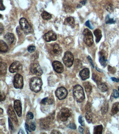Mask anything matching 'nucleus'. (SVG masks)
Here are the masks:
<instances>
[{
	"label": "nucleus",
	"mask_w": 119,
	"mask_h": 134,
	"mask_svg": "<svg viewBox=\"0 0 119 134\" xmlns=\"http://www.w3.org/2000/svg\"><path fill=\"white\" fill-rule=\"evenodd\" d=\"M111 79L113 81L116 82H119V78H116L115 77H111Z\"/></svg>",
	"instance_id": "50"
},
{
	"label": "nucleus",
	"mask_w": 119,
	"mask_h": 134,
	"mask_svg": "<svg viewBox=\"0 0 119 134\" xmlns=\"http://www.w3.org/2000/svg\"><path fill=\"white\" fill-rule=\"evenodd\" d=\"M36 48L34 45H30L28 48V51L31 53L34 52Z\"/></svg>",
	"instance_id": "38"
},
{
	"label": "nucleus",
	"mask_w": 119,
	"mask_h": 134,
	"mask_svg": "<svg viewBox=\"0 0 119 134\" xmlns=\"http://www.w3.org/2000/svg\"><path fill=\"white\" fill-rule=\"evenodd\" d=\"M8 50V47L6 44L3 40L0 41V50L1 52H6Z\"/></svg>",
	"instance_id": "25"
},
{
	"label": "nucleus",
	"mask_w": 119,
	"mask_h": 134,
	"mask_svg": "<svg viewBox=\"0 0 119 134\" xmlns=\"http://www.w3.org/2000/svg\"><path fill=\"white\" fill-rule=\"evenodd\" d=\"M78 121H79V123L82 126H84V121L83 119V117H82V116L80 115L79 116V118H78Z\"/></svg>",
	"instance_id": "37"
},
{
	"label": "nucleus",
	"mask_w": 119,
	"mask_h": 134,
	"mask_svg": "<svg viewBox=\"0 0 119 134\" xmlns=\"http://www.w3.org/2000/svg\"><path fill=\"white\" fill-rule=\"evenodd\" d=\"M74 58L72 52L67 51L65 52L63 58V61L64 64L68 67H72L73 63Z\"/></svg>",
	"instance_id": "6"
},
{
	"label": "nucleus",
	"mask_w": 119,
	"mask_h": 134,
	"mask_svg": "<svg viewBox=\"0 0 119 134\" xmlns=\"http://www.w3.org/2000/svg\"><path fill=\"white\" fill-rule=\"evenodd\" d=\"M85 118L87 121L88 123H92V120H93V116L91 111H87L85 115Z\"/></svg>",
	"instance_id": "28"
},
{
	"label": "nucleus",
	"mask_w": 119,
	"mask_h": 134,
	"mask_svg": "<svg viewBox=\"0 0 119 134\" xmlns=\"http://www.w3.org/2000/svg\"><path fill=\"white\" fill-rule=\"evenodd\" d=\"M65 25H68L73 28L75 25V21L74 19L72 17H69L65 19L64 22Z\"/></svg>",
	"instance_id": "20"
},
{
	"label": "nucleus",
	"mask_w": 119,
	"mask_h": 134,
	"mask_svg": "<svg viewBox=\"0 0 119 134\" xmlns=\"http://www.w3.org/2000/svg\"><path fill=\"white\" fill-rule=\"evenodd\" d=\"M41 103L44 105L52 104H53V100L51 98L46 97L42 99Z\"/></svg>",
	"instance_id": "26"
},
{
	"label": "nucleus",
	"mask_w": 119,
	"mask_h": 134,
	"mask_svg": "<svg viewBox=\"0 0 119 134\" xmlns=\"http://www.w3.org/2000/svg\"><path fill=\"white\" fill-rule=\"evenodd\" d=\"M94 35L96 37V43H99L101 40L102 37L101 30H99V29H96L94 31Z\"/></svg>",
	"instance_id": "22"
},
{
	"label": "nucleus",
	"mask_w": 119,
	"mask_h": 134,
	"mask_svg": "<svg viewBox=\"0 0 119 134\" xmlns=\"http://www.w3.org/2000/svg\"><path fill=\"white\" fill-rule=\"evenodd\" d=\"M67 90L63 87L57 88L55 92L56 96L60 100L65 99L67 96Z\"/></svg>",
	"instance_id": "9"
},
{
	"label": "nucleus",
	"mask_w": 119,
	"mask_h": 134,
	"mask_svg": "<svg viewBox=\"0 0 119 134\" xmlns=\"http://www.w3.org/2000/svg\"><path fill=\"white\" fill-rule=\"evenodd\" d=\"M113 97L115 98L119 97V93L116 89L113 90Z\"/></svg>",
	"instance_id": "40"
},
{
	"label": "nucleus",
	"mask_w": 119,
	"mask_h": 134,
	"mask_svg": "<svg viewBox=\"0 0 119 134\" xmlns=\"http://www.w3.org/2000/svg\"><path fill=\"white\" fill-rule=\"evenodd\" d=\"M107 10V11L108 12L110 13H111L113 11V5H111V4H109L106 7Z\"/></svg>",
	"instance_id": "36"
},
{
	"label": "nucleus",
	"mask_w": 119,
	"mask_h": 134,
	"mask_svg": "<svg viewBox=\"0 0 119 134\" xmlns=\"http://www.w3.org/2000/svg\"><path fill=\"white\" fill-rule=\"evenodd\" d=\"M78 130H79V132L83 133V131H84V130H83V128H82L81 126H79V128H78Z\"/></svg>",
	"instance_id": "52"
},
{
	"label": "nucleus",
	"mask_w": 119,
	"mask_h": 134,
	"mask_svg": "<svg viewBox=\"0 0 119 134\" xmlns=\"http://www.w3.org/2000/svg\"><path fill=\"white\" fill-rule=\"evenodd\" d=\"M20 27L24 33L26 34H30L33 31V29L26 19L21 18L19 20Z\"/></svg>",
	"instance_id": "4"
},
{
	"label": "nucleus",
	"mask_w": 119,
	"mask_h": 134,
	"mask_svg": "<svg viewBox=\"0 0 119 134\" xmlns=\"http://www.w3.org/2000/svg\"><path fill=\"white\" fill-rule=\"evenodd\" d=\"M116 21L113 18H110L109 15H107L106 18V24H115Z\"/></svg>",
	"instance_id": "33"
},
{
	"label": "nucleus",
	"mask_w": 119,
	"mask_h": 134,
	"mask_svg": "<svg viewBox=\"0 0 119 134\" xmlns=\"http://www.w3.org/2000/svg\"><path fill=\"white\" fill-rule=\"evenodd\" d=\"M82 6L80 5H78L77 6V8H81Z\"/></svg>",
	"instance_id": "56"
},
{
	"label": "nucleus",
	"mask_w": 119,
	"mask_h": 134,
	"mask_svg": "<svg viewBox=\"0 0 119 134\" xmlns=\"http://www.w3.org/2000/svg\"><path fill=\"white\" fill-rule=\"evenodd\" d=\"M108 107H109V105L108 103H106L104 104L101 109V113L102 114H105L107 112Z\"/></svg>",
	"instance_id": "32"
},
{
	"label": "nucleus",
	"mask_w": 119,
	"mask_h": 134,
	"mask_svg": "<svg viewBox=\"0 0 119 134\" xmlns=\"http://www.w3.org/2000/svg\"><path fill=\"white\" fill-rule=\"evenodd\" d=\"M14 108L19 117L22 116V108L21 103L19 100H15L14 102Z\"/></svg>",
	"instance_id": "15"
},
{
	"label": "nucleus",
	"mask_w": 119,
	"mask_h": 134,
	"mask_svg": "<svg viewBox=\"0 0 119 134\" xmlns=\"http://www.w3.org/2000/svg\"><path fill=\"white\" fill-rule=\"evenodd\" d=\"M51 134H61V132H60L59 131L57 130H53L52 131Z\"/></svg>",
	"instance_id": "49"
},
{
	"label": "nucleus",
	"mask_w": 119,
	"mask_h": 134,
	"mask_svg": "<svg viewBox=\"0 0 119 134\" xmlns=\"http://www.w3.org/2000/svg\"><path fill=\"white\" fill-rule=\"evenodd\" d=\"M0 74L1 75H4L6 74L7 71V65L5 63H0Z\"/></svg>",
	"instance_id": "24"
},
{
	"label": "nucleus",
	"mask_w": 119,
	"mask_h": 134,
	"mask_svg": "<svg viewBox=\"0 0 119 134\" xmlns=\"http://www.w3.org/2000/svg\"><path fill=\"white\" fill-rule=\"evenodd\" d=\"M97 85L98 88L102 92H106L108 91V88L106 85L101 81L97 83Z\"/></svg>",
	"instance_id": "23"
},
{
	"label": "nucleus",
	"mask_w": 119,
	"mask_h": 134,
	"mask_svg": "<svg viewBox=\"0 0 119 134\" xmlns=\"http://www.w3.org/2000/svg\"><path fill=\"white\" fill-rule=\"evenodd\" d=\"M4 39L8 44H11L14 41V35L11 33H7L5 36Z\"/></svg>",
	"instance_id": "18"
},
{
	"label": "nucleus",
	"mask_w": 119,
	"mask_h": 134,
	"mask_svg": "<svg viewBox=\"0 0 119 134\" xmlns=\"http://www.w3.org/2000/svg\"><path fill=\"white\" fill-rule=\"evenodd\" d=\"M5 7L3 4V1L2 0H0V10L3 11L5 10Z\"/></svg>",
	"instance_id": "46"
},
{
	"label": "nucleus",
	"mask_w": 119,
	"mask_h": 134,
	"mask_svg": "<svg viewBox=\"0 0 119 134\" xmlns=\"http://www.w3.org/2000/svg\"><path fill=\"white\" fill-rule=\"evenodd\" d=\"M25 128H26V129L27 130L29 131L30 132H31V131L30 130L31 128H30L28 124H27L26 123H25Z\"/></svg>",
	"instance_id": "51"
},
{
	"label": "nucleus",
	"mask_w": 119,
	"mask_h": 134,
	"mask_svg": "<svg viewBox=\"0 0 119 134\" xmlns=\"http://www.w3.org/2000/svg\"><path fill=\"white\" fill-rule=\"evenodd\" d=\"M18 134H24V131L22 129H20V131H19V132H18Z\"/></svg>",
	"instance_id": "54"
},
{
	"label": "nucleus",
	"mask_w": 119,
	"mask_h": 134,
	"mask_svg": "<svg viewBox=\"0 0 119 134\" xmlns=\"http://www.w3.org/2000/svg\"><path fill=\"white\" fill-rule=\"evenodd\" d=\"M107 69H108V71L111 74H114L116 72V70L115 67H111L110 65L108 66Z\"/></svg>",
	"instance_id": "35"
},
{
	"label": "nucleus",
	"mask_w": 119,
	"mask_h": 134,
	"mask_svg": "<svg viewBox=\"0 0 119 134\" xmlns=\"http://www.w3.org/2000/svg\"><path fill=\"white\" fill-rule=\"evenodd\" d=\"M8 124H9V129L11 131L13 130L14 128L13 125V124L11 120L9 118H8Z\"/></svg>",
	"instance_id": "39"
},
{
	"label": "nucleus",
	"mask_w": 119,
	"mask_h": 134,
	"mask_svg": "<svg viewBox=\"0 0 119 134\" xmlns=\"http://www.w3.org/2000/svg\"><path fill=\"white\" fill-rule=\"evenodd\" d=\"M103 126L102 125H97L94 128V134H102L103 130Z\"/></svg>",
	"instance_id": "29"
},
{
	"label": "nucleus",
	"mask_w": 119,
	"mask_h": 134,
	"mask_svg": "<svg viewBox=\"0 0 119 134\" xmlns=\"http://www.w3.org/2000/svg\"><path fill=\"white\" fill-rule=\"evenodd\" d=\"M0 113L1 115H2L3 113V110L1 108H0Z\"/></svg>",
	"instance_id": "55"
},
{
	"label": "nucleus",
	"mask_w": 119,
	"mask_h": 134,
	"mask_svg": "<svg viewBox=\"0 0 119 134\" xmlns=\"http://www.w3.org/2000/svg\"><path fill=\"white\" fill-rule=\"evenodd\" d=\"M68 127L71 129L76 130V124L74 123H71L69 125Z\"/></svg>",
	"instance_id": "41"
},
{
	"label": "nucleus",
	"mask_w": 119,
	"mask_h": 134,
	"mask_svg": "<svg viewBox=\"0 0 119 134\" xmlns=\"http://www.w3.org/2000/svg\"><path fill=\"white\" fill-rule=\"evenodd\" d=\"M13 85L16 89H21L24 86V80L23 76L19 74H17L14 78Z\"/></svg>",
	"instance_id": "7"
},
{
	"label": "nucleus",
	"mask_w": 119,
	"mask_h": 134,
	"mask_svg": "<svg viewBox=\"0 0 119 134\" xmlns=\"http://www.w3.org/2000/svg\"><path fill=\"white\" fill-rule=\"evenodd\" d=\"M119 111V103L116 102L113 104L110 114L113 116L117 114Z\"/></svg>",
	"instance_id": "21"
},
{
	"label": "nucleus",
	"mask_w": 119,
	"mask_h": 134,
	"mask_svg": "<svg viewBox=\"0 0 119 134\" xmlns=\"http://www.w3.org/2000/svg\"><path fill=\"white\" fill-rule=\"evenodd\" d=\"M41 16L43 19L46 20H50L52 18L51 15L46 11H44L43 12H42L41 14Z\"/></svg>",
	"instance_id": "31"
},
{
	"label": "nucleus",
	"mask_w": 119,
	"mask_h": 134,
	"mask_svg": "<svg viewBox=\"0 0 119 134\" xmlns=\"http://www.w3.org/2000/svg\"><path fill=\"white\" fill-rule=\"evenodd\" d=\"M48 52L52 56H58L61 55L62 49L61 47L56 43L51 44L48 45Z\"/></svg>",
	"instance_id": "3"
},
{
	"label": "nucleus",
	"mask_w": 119,
	"mask_h": 134,
	"mask_svg": "<svg viewBox=\"0 0 119 134\" xmlns=\"http://www.w3.org/2000/svg\"><path fill=\"white\" fill-rule=\"evenodd\" d=\"M4 30V28L3 26L2 25L1 23L0 24V33L1 34H2V33L3 32Z\"/></svg>",
	"instance_id": "48"
},
{
	"label": "nucleus",
	"mask_w": 119,
	"mask_h": 134,
	"mask_svg": "<svg viewBox=\"0 0 119 134\" xmlns=\"http://www.w3.org/2000/svg\"><path fill=\"white\" fill-rule=\"evenodd\" d=\"M30 70L32 73L37 76H41L43 73L41 67L37 63H33L31 65Z\"/></svg>",
	"instance_id": "10"
},
{
	"label": "nucleus",
	"mask_w": 119,
	"mask_h": 134,
	"mask_svg": "<svg viewBox=\"0 0 119 134\" xmlns=\"http://www.w3.org/2000/svg\"><path fill=\"white\" fill-rule=\"evenodd\" d=\"M27 117L28 119H32L34 118L33 114L32 112H30L27 114Z\"/></svg>",
	"instance_id": "42"
},
{
	"label": "nucleus",
	"mask_w": 119,
	"mask_h": 134,
	"mask_svg": "<svg viewBox=\"0 0 119 134\" xmlns=\"http://www.w3.org/2000/svg\"><path fill=\"white\" fill-rule=\"evenodd\" d=\"M87 59H88V60H89V61H90V63H91V65H92V67H93L94 68V64L93 63L92 58L90 57V56H88V57H87Z\"/></svg>",
	"instance_id": "47"
},
{
	"label": "nucleus",
	"mask_w": 119,
	"mask_h": 134,
	"mask_svg": "<svg viewBox=\"0 0 119 134\" xmlns=\"http://www.w3.org/2000/svg\"><path fill=\"white\" fill-rule=\"evenodd\" d=\"M83 67V63L80 60L76 59L74 61V67L77 70H80Z\"/></svg>",
	"instance_id": "27"
},
{
	"label": "nucleus",
	"mask_w": 119,
	"mask_h": 134,
	"mask_svg": "<svg viewBox=\"0 0 119 134\" xmlns=\"http://www.w3.org/2000/svg\"><path fill=\"white\" fill-rule=\"evenodd\" d=\"M6 99V96L3 92H1V101H4Z\"/></svg>",
	"instance_id": "44"
},
{
	"label": "nucleus",
	"mask_w": 119,
	"mask_h": 134,
	"mask_svg": "<svg viewBox=\"0 0 119 134\" xmlns=\"http://www.w3.org/2000/svg\"><path fill=\"white\" fill-rule=\"evenodd\" d=\"M52 65L54 70L56 72L58 73H61L63 72L64 67L61 62L58 61H54L53 62Z\"/></svg>",
	"instance_id": "14"
},
{
	"label": "nucleus",
	"mask_w": 119,
	"mask_h": 134,
	"mask_svg": "<svg viewBox=\"0 0 119 134\" xmlns=\"http://www.w3.org/2000/svg\"><path fill=\"white\" fill-rule=\"evenodd\" d=\"M92 79L96 83V84L98 82L101 81L99 77L95 74H93L92 75Z\"/></svg>",
	"instance_id": "34"
},
{
	"label": "nucleus",
	"mask_w": 119,
	"mask_h": 134,
	"mask_svg": "<svg viewBox=\"0 0 119 134\" xmlns=\"http://www.w3.org/2000/svg\"><path fill=\"white\" fill-rule=\"evenodd\" d=\"M7 114L9 117L11 118L14 122L16 123H18V121L17 116L11 105H10L8 107L7 110Z\"/></svg>",
	"instance_id": "16"
},
{
	"label": "nucleus",
	"mask_w": 119,
	"mask_h": 134,
	"mask_svg": "<svg viewBox=\"0 0 119 134\" xmlns=\"http://www.w3.org/2000/svg\"><path fill=\"white\" fill-rule=\"evenodd\" d=\"M23 69V66L19 61L13 62L9 67V71L11 73L19 72Z\"/></svg>",
	"instance_id": "11"
},
{
	"label": "nucleus",
	"mask_w": 119,
	"mask_h": 134,
	"mask_svg": "<svg viewBox=\"0 0 119 134\" xmlns=\"http://www.w3.org/2000/svg\"><path fill=\"white\" fill-rule=\"evenodd\" d=\"M42 85V79L37 77H34L31 78L30 84L31 90L35 93H38L40 91Z\"/></svg>",
	"instance_id": "1"
},
{
	"label": "nucleus",
	"mask_w": 119,
	"mask_h": 134,
	"mask_svg": "<svg viewBox=\"0 0 119 134\" xmlns=\"http://www.w3.org/2000/svg\"><path fill=\"white\" fill-rule=\"evenodd\" d=\"M118 90H119V87H118Z\"/></svg>",
	"instance_id": "58"
},
{
	"label": "nucleus",
	"mask_w": 119,
	"mask_h": 134,
	"mask_svg": "<svg viewBox=\"0 0 119 134\" xmlns=\"http://www.w3.org/2000/svg\"><path fill=\"white\" fill-rule=\"evenodd\" d=\"M79 75L83 80H85L89 78L90 71L89 68H84L80 72Z\"/></svg>",
	"instance_id": "17"
},
{
	"label": "nucleus",
	"mask_w": 119,
	"mask_h": 134,
	"mask_svg": "<svg viewBox=\"0 0 119 134\" xmlns=\"http://www.w3.org/2000/svg\"><path fill=\"white\" fill-rule=\"evenodd\" d=\"M44 39L47 42L51 41H55L56 40L57 35L54 31L52 30L49 31L44 35L43 37Z\"/></svg>",
	"instance_id": "13"
},
{
	"label": "nucleus",
	"mask_w": 119,
	"mask_h": 134,
	"mask_svg": "<svg viewBox=\"0 0 119 134\" xmlns=\"http://www.w3.org/2000/svg\"><path fill=\"white\" fill-rule=\"evenodd\" d=\"M30 127L31 129L32 130H35L36 128V124H35V122H32L31 124Z\"/></svg>",
	"instance_id": "43"
},
{
	"label": "nucleus",
	"mask_w": 119,
	"mask_h": 134,
	"mask_svg": "<svg viewBox=\"0 0 119 134\" xmlns=\"http://www.w3.org/2000/svg\"><path fill=\"white\" fill-rule=\"evenodd\" d=\"M70 111L68 108H62L59 114V117L61 121L65 122L71 115Z\"/></svg>",
	"instance_id": "8"
},
{
	"label": "nucleus",
	"mask_w": 119,
	"mask_h": 134,
	"mask_svg": "<svg viewBox=\"0 0 119 134\" xmlns=\"http://www.w3.org/2000/svg\"><path fill=\"white\" fill-rule=\"evenodd\" d=\"M84 38L83 40L85 43L88 47H90L93 43V37L92 32L88 29H85L83 33Z\"/></svg>",
	"instance_id": "5"
},
{
	"label": "nucleus",
	"mask_w": 119,
	"mask_h": 134,
	"mask_svg": "<svg viewBox=\"0 0 119 134\" xmlns=\"http://www.w3.org/2000/svg\"><path fill=\"white\" fill-rule=\"evenodd\" d=\"M96 70H97L99 72H101V71H100V69L99 70V69H98V68H97V67H96Z\"/></svg>",
	"instance_id": "57"
},
{
	"label": "nucleus",
	"mask_w": 119,
	"mask_h": 134,
	"mask_svg": "<svg viewBox=\"0 0 119 134\" xmlns=\"http://www.w3.org/2000/svg\"><path fill=\"white\" fill-rule=\"evenodd\" d=\"M52 121V120L49 119L48 117L46 118L42 119L41 122V127L44 129L48 128Z\"/></svg>",
	"instance_id": "19"
},
{
	"label": "nucleus",
	"mask_w": 119,
	"mask_h": 134,
	"mask_svg": "<svg viewBox=\"0 0 119 134\" xmlns=\"http://www.w3.org/2000/svg\"><path fill=\"white\" fill-rule=\"evenodd\" d=\"M83 85L85 88V91L87 92H89L92 91V85L88 82H85L83 83Z\"/></svg>",
	"instance_id": "30"
},
{
	"label": "nucleus",
	"mask_w": 119,
	"mask_h": 134,
	"mask_svg": "<svg viewBox=\"0 0 119 134\" xmlns=\"http://www.w3.org/2000/svg\"><path fill=\"white\" fill-rule=\"evenodd\" d=\"M87 0H82L80 2V3L83 5H84L86 3Z\"/></svg>",
	"instance_id": "53"
},
{
	"label": "nucleus",
	"mask_w": 119,
	"mask_h": 134,
	"mask_svg": "<svg viewBox=\"0 0 119 134\" xmlns=\"http://www.w3.org/2000/svg\"><path fill=\"white\" fill-rule=\"evenodd\" d=\"M99 61L100 63L103 67H106L107 63V56L106 52L104 50H102L99 52Z\"/></svg>",
	"instance_id": "12"
},
{
	"label": "nucleus",
	"mask_w": 119,
	"mask_h": 134,
	"mask_svg": "<svg viewBox=\"0 0 119 134\" xmlns=\"http://www.w3.org/2000/svg\"><path fill=\"white\" fill-rule=\"evenodd\" d=\"M73 94L75 99L77 102L81 103L85 99V95L83 89L79 85L74 86L73 89Z\"/></svg>",
	"instance_id": "2"
},
{
	"label": "nucleus",
	"mask_w": 119,
	"mask_h": 134,
	"mask_svg": "<svg viewBox=\"0 0 119 134\" xmlns=\"http://www.w3.org/2000/svg\"><path fill=\"white\" fill-rule=\"evenodd\" d=\"M85 25H86L87 27L91 29V30H93V27L90 25L89 21V20L87 21L86 22V23H85Z\"/></svg>",
	"instance_id": "45"
}]
</instances>
